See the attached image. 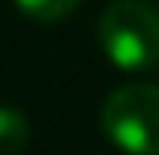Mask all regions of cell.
Returning <instances> with one entry per match:
<instances>
[{
  "label": "cell",
  "mask_w": 159,
  "mask_h": 155,
  "mask_svg": "<svg viewBox=\"0 0 159 155\" xmlns=\"http://www.w3.org/2000/svg\"><path fill=\"white\" fill-rule=\"evenodd\" d=\"M98 44L122 71H149L159 64V14L142 0H115L98 20Z\"/></svg>",
  "instance_id": "obj_1"
},
{
  "label": "cell",
  "mask_w": 159,
  "mask_h": 155,
  "mask_svg": "<svg viewBox=\"0 0 159 155\" xmlns=\"http://www.w3.org/2000/svg\"><path fill=\"white\" fill-rule=\"evenodd\" d=\"M102 131L125 155H159V84H122L102 105Z\"/></svg>",
  "instance_id": "obj_2"
},
{
  "label": "cell",
  "mask_w": 159,
  "mask_h": 155,
  "mask_svg": "<svg viewBox=\"0 0 159 155\" xmlns=\"http://www.w3.org/2000/svg\"><path fill=\"white\" fill-rule=\"evenodd\" d=\"M31 142V122L20 108L0 105V155H20Z\"/></svg>",
  "instance_id": "obj_3"
},
{
  "label": "cell",
  "mask_w": 159,
  "mask_h": 155,
  "mask_svg": "<svg viewBox=\"0 0 159 155\" xmlns=\"http://www.w3.org/2000/svg\"><path fill=\"white\" fill-rule=\"evenodd\" d=\"M14 3L24 17H31L37 24H61L78 10L81 0H14Z\"/></svg>",
  "instance_id": "obj_4"
}]
</instances>
